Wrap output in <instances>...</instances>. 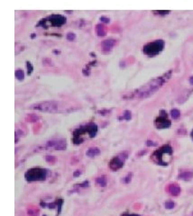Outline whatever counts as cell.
Here are the masks:
<instances>
[{"label": "cell", "instance_id": "6da1fadb", "mask_svg": "<svg viewBox=\"0 0 193 216\" xmlns=\"http://www.w3.org/2000/svg\"><path fill=\"white\" fill-rule=\"evenodd\" d=\"M163 84V78H158L152 81L151 83H149L147 86L144 87L143 88L139 90V96H148L152 95L153 93L156 91V90L161 87V85Z\"/></svg>", "mask_w": 193, "mask_h": 216}, {"label": "cell", "instance_id": "7a4b0ae2", "mask_svg": "<svg viewBox=\"0 0 193 216\" xmlns=\"http://www.w3.org/2000/svg\"><path fill=\"white\" fill-rule=\"evenodd\" d=\"M32 109L42 111V112H49V113H54L58 110V104L54 101H46L42 103L35 104L31 106Z\"/></svg>", "mask_w": 193, "mask_h": 216}, {"label": "cell", "instance_id": "3957f363", "mask_svg": "<svg viewBox=\"0 0 193 216\" xmlns=\"http://www.w3.org/2000/svg\"><path fill=\"white\" fill-rule=\"evenodd\" d=\"M45 176H46V171L40 168L31 169L25 175L26 179H28L29 181L42 180L45 178Z\"/></svg>", "mask_w": 193, "mask_h": 216}, {"label": "cell", "instance_id": "277c9868", "mask_svg": "<svg viewBox=\"0 0 193 216\" xmlns=\"http://www.w3.org/2000/svg\"><path fill=\"white\" fill-rule=\"evenodd\" d=\"M163 47V41H158L155 42H152L150 44L146 45L144 47V52L148 54H153L157 53L160 52Z\"/></svg>", "mask_w": 193, "mask_h": 216}, {"label": "cell", "instance_id": "5b68a950", "mask_svg": "<svg viewBox=\"0 0 193 216\" xmlns=\"http://www.w3.org/2000/svg\"><path fill=\"white\" fill-rule=\"evenodd\" d=\"M127 157V153H123L121 155H119L118 157L115 158L110 163V167L113 170H116V169L120 168L121 167L123 166V163L125 162V159Z\"/></svg>", "mask_w": 193, "mask_h": 216}, {"label": "cell", "instance_id": "8992f818", "mask_svg": "<svg viewBox=\"0 0 193 216\" xmlns=\"http://www.w3.org/2000/svg\"><path fill=\"white\" fill-rule=\"evenodd\" d=\"M48 147H52L55 150H63L66 149V141L63 140H60V141H52L48 142Z\"/></svg>", "mask_w": 193, "mask_h": 216}, {"label": "cell", "instance_id": "52a82bcc", "mask_svg": "<svg viewBox=\"0 0 193 216\" xmlns=\"http://www.w3.org/2000/svg\"><path fill=\"white\" fill-rule=\"evenodd\" d=\"M170 125H171V122L166 119L165 115L164 116H160L156 120V126L158 128H160V129H162V128H167Z\"/></svg>", "mask_w": 193, "mask_h": 216}, {"label": "cell", "instance_id": "ba28073f", "mask_svg": "<svg viewBox=\"0 0 193 216\" xmlns=\"http://www.w3.org/2000/svg\"><path fill=\"white\" fill-rule=\"evenodd\" d=\"M168 191L172 195H178L181 193V188L176 184H172V185H170L168 186Z\"/></svg>", "mask_w": 193, "mask_h": 216}, {"label": "cell", "instance_id": "9c48e42d", "mask_svg": "<svg viewBox=\"0 0 193 216\" xmlns=\"http://www.w3.org/2000/svg\"><path fill=\"white\" fill-rule=\"evenodd\" d=\"M115 44V41L113 40H107L105 41V42L102 43V48H103L104 51H110L112 49V47Z\"/></svg>", "mask_w": 193, "mask_h": 216}, {"label": "cell", "instance_id": "30bf717a", "mask_svg": "<svg viewBox=\"0 0 193 216\" xmlns=\"http://www.w3.org/2000/svg\"><path fill=\"white\" fill-rule=\"evenodd\" d=\"M100 153V150L97 148H90V150L87 151V156L90 158H94L96 156H97Z\"/></svg>", "mask_w": 193, "mask_h": 216}, {"label": "cell", "instance_id": "8fae6325", "mask_svg": "<svg viewBox=\"0 0 193 216\" xmlns=\"http://www.w3.org/2000/svg\"><path fill=\"white\" fill-rule=\"evenodd\" d=\"M192 172H183V173H181L180 175V178L184 179V180H189V179H191L192 177Z\"/></svg>", "mask_w": 193, "mask_h": 216}, {"label": "cell", "instance_id": "7c38bea8", "mask_svg": "<svg viewBox=\"0 0 193 216\" xmlns=\"http://www.w3.org/2000/svg\"><path fill=\"white\" fill-rule=\"evenodd\" d=\"M96 183L98 184L99 186L104 187V186H106V180L105 178V176H101V177H98V178L96 179Z\"/></svg>", "mask_w": 193, "mask_h": 216}, {"label": "cell", "instance_id": "4fadbf2b", "mask_svg": "<svg viewBox=\"0 0 193 216\" xmlns=\"http://www.w3.org/2000/svg\"><path fill=\"white\" fill-rule=\"evenodd\" d=\"M96 33H97V34H98L99 36H104V35H105L106 32H105V28H104V26H102V25H97V26H96Z\"/></svg>", "mask_w": 193, "mask_h": 216}, {"label": "cell", "instance_id": "5bb4252c", "mask_svg": "<svg viewBox=\"0 0 193 216\" xmlns=\"http://www.w3.org/2000/svg\"><path fill=\"white\" fill-rule=\"evenodd\" d=\"M171 115H172V117L173 119H178L180 117V115H181V113H180L179 110H177V109H173L172 110L171 112Z\"/></svg>", "mask_w": 193, "mask_h": 216}, {"label": "cell", "instance_id": "9a60e30c", "mask_svg": "<svg viewBox=\"0 0 193 216\" xmlns=\"http://www.w3.org/2000/svg\"><path fill=\"white\" fill-rule=\"evenodd\" d=\"M15 77H16V78L18 80H23L24 79V71L23 70H17L16 72H15Z\"/></svg>", "mask_w": 193, "mask_h": 216}, {"label": "cell", "instance_id": "2e32d148", "mask_svg": "<svg viewBox=\"0 0 193 216\" xmlns=\"http://www.w3.org/2000/svg\"><path fill=\"white\" fill-rule=\"evenodd\" d=\"M132 117V115H131V113H130L129 111H125V113H124V119L125 120H130Z\"/></svg>", "mask_w": 193, "mask_h": 216}, {"label": "cell", "instance_id": "e0dca14e", "mask_svg": "<svg viewBox=\"0 0 193 216\" xmlns=\"http://www.w3.org/2000/svg\"><path fill=\"white\" fill-rule=\"evenodd\" d=\"M174 206H175V204L173 202H167L165 204V207H166L167 209H172Z\"/></svg>", "mask_w": 193, "mask_h": 216}, {"label": "cell", "instance_id": "ac0fdd59", "mask_svg": "<svg viewBox=\"0 0 193 216\" xmlns=\"http://www.w3.org/2000/svg\"><path fill=\"white\" fill-rule=\"evenodd\" d=\"M67 39H68L69 41H73L75 39V34L72 33H69L68 34H67Z\"/></svg>", "mask_w": 193, "mask_h": 216}, {"label": "cell", "instance_id": "d6986e66", "mask_svg": "<svg viewBox=\"0 0 193 216\" xmlns=\"http://www.w3.org/2000/svg\"><path fill=\"white\" fill-rule=\"evenodd\" d=\"M101 21H106V23H107V22H109V20H108V19L105 18V17H102V18H101Z\"/></svg>", "mask_w": 193, "mask_h": 216}, {"label": "cell", "instance_id": "ffe728a7", "mask_svg": "<svg viewBox=\"0 0 193 216\" xmlns=\"http://www.w3.org/2000/svg\"><path fill=\"white\" fill-rule=\"evenodd\" d=\"M124 216H140V215H137V214H125Z\"/></svg>", "mask_w": 193, "mask_h": 216}, {"label": "cell", "instance_id": "44dd1931", "mask_svg": "<svg viewBox=\"0 0 193 216\" xmlns=\"http://www.w3.org/2000/svg\"><path fill=\"white\" fill-rule=\"evenodd\" d=\"M190 82H191V85H193V77H191V78H190Z\"/></svg>", "mask_w": 193, "mask_h": 216}, {"label": "cell", "instance_id": "7402d4cb", "mask_svg": "<svg viewBox=\"0 0 193 216\" xmlns=\"http://www.w3.org/2000/svg\"><path fill=\"white\" fill-rule=\"evenodd\" d=\"M191 136H192V138H193V132H192V133H191Z\"/></svg>", "mask_w": 193, "mask_h": 216}]
</instances>
